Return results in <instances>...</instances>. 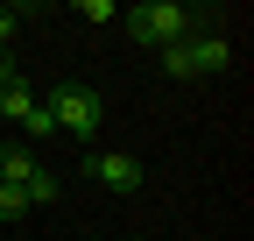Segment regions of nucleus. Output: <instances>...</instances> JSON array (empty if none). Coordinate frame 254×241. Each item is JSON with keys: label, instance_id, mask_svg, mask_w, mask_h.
Returning a JSON list of instances; mask_svg holds the SVG:
<instances>
[{"label": "nucleus", "instance_id": "nucleus-1", "mask_svg": "<svg viewBox=\"0 0 254 241\" xmlns=\"http://www.w3.org/2000/svg\"><path fill=\"white\" fill-rule=\"evenodd\" d=\"M43 107H50V120H57V135H71V142H92V135L106 128V100L92 93V85H57Z\"/></svg>", "mask_w": 254, "mask_h": 241}, {"label": "nucleus", "instance_id": "nucleus-2", "mask_svg": "<svg viewBox=\"0 0 254 241\" xmlns=\"http://www.w3.org/2000/svg\"><path fill=\"white\" fill-rule=\"evenodd\" d=\"M226 64H233L226 36H198V28H190L184 43H170V50H163V71H170V78H219Z\"/></svg>", "mask_w": 254, "mask_h": 241}, {"label": "nucleus", "instance_id": "nucleus-3", "mask_svg": "<svg viewBox=\"0 0 254 241\" xmlns=\"http://www.w3.org/2000/svg\"><path fill=\"white\" fill-rule=\"evenodd\" d=\"M127 36L148 43V50H170L190 36V14L177 7V0H148V7H127Z\"/></svg>", "mask_w": 254, "mask_h": 241}, {"label": "nucleus", "instance_id": "nucleus-4", "mask_svg": "<svg viewBox=\"0 0 254 241\" xmlns=\"http://www.w3.org/2000/svg\"><path fill=\"white\" fill-rule=\"evenodd\" d=\"M85 170L99 177V185H113V192H134V185H141V163H134V156H120V149H99Z\"/></svg>", "mask_w": 254, "mask_h": 241}, {"label": "nucleus", "instance_id": "nucleus-5", "mask_svg": "<svg viewBox=\"0 0 254 241\" xmlns=\"http://www.w3.org/2000/svg\"><path fill=\"white\" fill-rule=\"evenodd\" d=\"M36 177H43V163H36V149H28V142H7V149H0V185L28 192Z\"/></svg>", "mask_w": 254, "mask_h": 241}, {"label": "nucleus", "instance_id": "nucleus-6", "mask_svg": "<svg viewBox=\"0 0 254 241\" xmlns=\"http://www.w3.org/2000/svg\"><path fill=\"white\" fill-rule=\"evenodd\" d=\"M28 107H36V93H28L21 78H0V120H14V128H21Z\"/></svg>", "mask_w": 254, "mask_h": 241}, {"label": "nucleus", "instance_id": "nucleus-7", "mask_svg": "<svg viewBox=\"0 0 254 241\" xmlns=\"http://www.w3.org/2000/svg\"><path fill=\"white\" fill-rule=\"evenodd\" d=\"M50 199H64V177L57 170H43L36 185H28V206H50Z\"/></svg>", "mask_w": 254, "mask_h": 241}, {"label": "nucleus", "instance_id": "nucleus-8", "mask_svg": "<svg viewBox=\"0 0 254 241\" xmlns=\"http://www.w3.org/2000/svg\"><path fill=\"white\" fill-rule=\"evenodd\" d=\"M21 135H57V120H50V107H43V100L28 107V120H21Z\"/></svg>", "mask_w": 254, "mask_h": 241}, {"label": "nucleus", "instance_id": "nucleus-9", "mask_svg": "<svg viewBox=\"0 0 254 241\" xmlns=\"http://www.w3.org/2000/svg\"><path fill=\"white\" fill-rule=\"evenodd\" d=\"M28 213V192H14V185H0V220H21Z\"/></svg>", "mask_w": 254, "mask_h": 241}, {"label": "nucleus", "instance_id": "nucleus-10", "mask_svg": "<svg viewBox=\"0 0 254 241\" xmlns=\"http://www.w3.org/2000/svg\"><path fill=\"white\" fill-rule=\"evenodd\" d=\"M7 36H14V7H0V50H7Z\"/></svg>", "mask_w": 254, "mask_h": 241}, {"label": "nucleus", "instance_id": "nucleus-11", "mask_svg": "<svg viewBox=\"0 0 254 241\" xmlns=\"http://www.w3.org/2000/svg\"><path fill=\"white\" fill-rule=\"evenodd\" d=\"M0 78H14V71H7V50H0Z\"/></svg>", "mask_w": 254, "mask_h": 241}]
</instances>
